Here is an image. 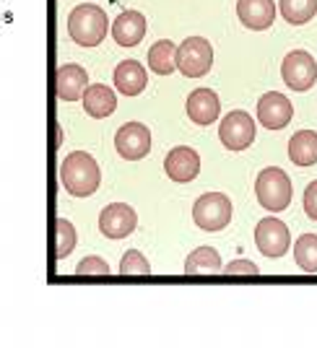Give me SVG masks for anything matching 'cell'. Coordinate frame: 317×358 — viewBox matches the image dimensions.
<instances>
[{
	"instance_id": "ffe728a7",
	"label": "cell",
	"mask_w": 317,
	"mask_h": 358,
	"mask_svg": "<svg viewBox=\"0 0 317 358\" xmlns=\"http://www.w3.org/2000/svg\"><path fill=\"white\" fill-rule=\"evenodd\" d=\"M148 65H151V71L156 76H172L177 71V45L169 42V39L156 42L148 50Z\"/></svg>"
},
{
	"instance_id": "d4e9b609",
	"label": "cell",
	"mask_w": 317,
	"mask_h": 358,
	"mask_svg": "<svg viewBox=\"0 0 317 358\" xmlns=\"http://www.w3.org/2000/svg\"><path fill=\"white\" fill-rule=\"evenodd\" d=\"M120 273L122 275H148L151 273V265L138 250H127L122 262H120Z\"/></svg>"
},
{
	"instance_id": "7a4b0ae2",
	"label": "cell",
	"mask_w": 317,
	"mask_h": 358,
	"mask_svg": "<svg viewBox=\"0 0 317 358\" xmlns=\"http://www.w3.org/2000/svg\"><path fill=\"white\" fill-rule=\"evenodd\" d=\"M107 31V13L99 6H94V3H83L78 8H73L71 18H68V34L73 36L76 45L81 47H97L99 42H104Z\"/></svg>"
},
{
	"instance_id": "4316f807",
	"label": "cell",
	"mask_w": 317,
	"mask_h": 358,
	"mask_svg": "<svg viewBox=\"0 0 317 358\" xmlns=\"http://www.w3.org/2000/svg\"><path fill=\"white\" fill-rule=\"evenodd\" d=\"M302 206H304V213H307L312 221H317V179L315 182H309V187L304 189Z\"/></svg>"
},
{
	"instance_id": "d6986e66",
	"label": "cell",
	"mask_w": 317,
	"mask_h": 358,
	"mask_svg": "<svg viewBox=\"0 0 317 358\" xmlns=\"http://www.w3.org/2000/svg\"><path fill=\"white\" fill-rule=\"evenodd\" d=\"M289 159L297 166H315L317 164V133L315 130H300L289 141Z\"/></svg>"
},
{
	"instance_id": "8fae6325",
	"label": "cell",
	"mask_w": 317,
	"mask_h": 358,
	"mask_svg": "<svg viewBox=\"0 0 317 358\" xmlns=\"http://www.w3.org/2000/svg\"><path fill=\"white\" fill-rule=\"evenodd\" d=\"M291 117H294V107H291L289 99L283 96V94H279V91H268L258 101V120L268 130H281V127H286L291 122Z\"/></svg>"
},
{
	"instance_id": "484cf974",
	"label": "cell",
	"mask_w": 317,
	"mask_h": 358,
	"mask_svg": "<svg viewBox=\"0 0 317 358\" xmlns=\"http://www.w3.org/2000/svg\"><path fill=\"white\" fill-rule=\"evenodd\" d=\"M76 273H81V275H107L112 270H109V265L101 257H86V260L78 262Z\"/></svg>"
},
{
	"instance_id": "2e32d148",
	"label": "cell",
	"mask_w": 317,
	"mask_h": 358,
	"mask_svg": "<svg viewBox=\"0 0 317 358\" xmlns=\"http://www.w3.org/2000/svg\"><path fill=\"white\" fill-rule=\"evenodd\" d=\"M89 86V76L81 65H63L57 68V76H55V91L63 101H76V99L83 96V91Z\"/></svg>"
},
{
	"instance_id": "44dd1931",
	"label": "cell",
	"mask_w": 317,
	"mask_h": 358,
	"mask_svg": "<svg viewBox=\"0 0 317 358\" xmlns=\"http://www.w3.org/2000/svg\"><path fill=\"white\" fill-rule=\"evenodd\" d=\"M185 273L190 275H211V273H221V257L213 247H200V250L190 252V257L185 260Z\"/></svg>"
},
{
	"instance_id": "6da1fadb",
	"label": "cell",
	"mask_w": 317,
	"mask_h": 358,
	"mask_svg": "<svg viewBox=\"0 0 317 358\" xmlns=\"http://www.w3.org/2000/svg\"><path fill=\"white\" fill-rule=\"evenodd\" d=\"M60 182H63V187L76 197L94 195L101 182L99 164L94 162L91 153L73 151L71 156H65V162L60 164Z\"/></svg>"
},
{
	"instance_id": "9a60e30c",
	"label": "cell",
	"mask_w": 317,
	"mask_h": 358,
	"mask_svg": "<svg viewBox=\"0 0 317 358\" xmlns=\"http://www.w3.org/2000/svg\"><path fill=\"white\" fill-rule=\"evenodd\" d=\"M218 112H221V104H218L216 91L195 89L190 96H188V117H190L195 125L206 127V125H211V122H216Z\"/></svg>"
},
{
	"instance_id": "8992f818",
	"label": "cell",
	"mask_w": 317,
	"mask_h": 358,
	"mask_svg": "<svg viewBox=\"0 0 317 358\" xmlns=\"http://www.w3.org/2000/svg\"><path fill=\"white\" fill-rule=\"evenodd\" d=\"M218 141L227 145L229 151H245L255 141V120L247 115L245 109L229 112L221 125H218Z\"/></svg>"
},
{
	"instance_id": "ac0fdd59",
	"label": "cell",
	"mask_w": 317,
	"mask_h": 358,
	"mask_svg": "<svg viewBox=\"0 0 317 358\" xmlns=\"http://www.w3.org/2000/svg\"><path fill=\"white\" fill-rule=\"evenodd\" d=\"M81 99H83L86 115L97 117V120H104V117H109L115 109H118V96H115V91L107 89V86H101V83H91V86H86Z\"/></svg>"
},
{
	"instance_id": "277c9868",
	"label": "cell",
	"mask_w": 317,
	"mask_h": 358,
	"mask_svg": "<svg viewBox=\"0 0 317 358\" xmlns=\"http://www.w3.org/2000/svg\"><path fill=\"white\" fill-rule=\"evenodd\" d=\"M192 221L203 231H221L232 221V200L224 192H206L192 206Z\"/></svg>"
},
{
	"instance_id": "603a6c76",
	"label": "cell",
	"mask_w": 317,
	"mask_h": 358,
	"mask_svg": "<svg viewBox=\"0 0 317 358\" xmlns=\"http://www.w3.org/2000/svg\"><path fill=\"white\" fill-rule=\"evenodd\" d=\"M294 260L302 270L317 273V236L315 234H302L294 244Z\"/></svg>"
},
{
	"instance_id": "9c48e42d",
	"label": "cell",
	"mask_w": 317,
	"mask_h": 358,
	"mask_svg": "<svg viewBox=\"0 0 317 358\" xmlns=\"http://www.w3.org/2000/svg\"><path fill=\"white\" fill-rule=\"evenodd\" d=\"M138 226V215L136 210L125 203H112L101 210L99 215V231L107 236V239H125L136 231Z\"/></svg>"
},
{
	"instance_id": "30bf717a",
	"label": "cell",
	"mask_w": 317,
	"mask_h": 358,
	"mask_svg": "<svg viewBox=\"0 0 317 358\" xmlns=\"http://www.w3.org/2000/svg\"><path fill=\"white\" fill-rule=\"evenodd\" d=\"M115 148L122 159L127 162H138L143 159L146 153L151 151V133L148 127L141 125V122H127L118 130L115 135Z\"/></svg>"
},
{
	"instance_id": "52a82bcc",
	"label": "cell",
	"mask_w": 317,
	"mask_h": 358,
	"mask_svg": "<svg viewBox=\"0 0 317 358\" xmlns=\"http://www.w3.org/2000/svg\"><path fill=\"white\" fill-rule=\"evenodd\" d=\"M281 76H283V83L294 91H309L315 86V78H317V63L315 57L304 50H294L283 57V65H281Z\"/></svg>"
},
{
	"instance_id": "83f0119b",
	"label": "cell",
	"mask_w": 317,
	"mask_h": 358,
	"mask_svg": "<svg viewBox=\"0 0 317 358\" xmlns=\"http://www.w3.org/2000/svg\"><path fill=\"white\" fill-rule=\"evenodd\" d=\"M224 273H229V275H258L260 270H258V265L250 260H234V262H229Z\"/></svg>"
},
{
	"instance_id": "5b68a950",
	"label": "cell",
	"mask_w": 317,
	"mask_h": 358,
	"mask_svg": "<svg viewBox=\"0 0 317 358\" xmlns=\"http://www.w3.org/2000/svg\"><path fill=\"white\" fill-rule=\"evenodd\" d=\"M213 65V47L203 36H190L177 47V68L188 78H200L206 76Z\"/></svg>"
},
{
	"instance_id": "e0dca14e",
	"label": "cell",
	"mask_w": 317,
	"mask_h": 358,
	"mask_svg": "<svg viewBox=\"0 0 317 358\" xmlns=\"http://www.w3.org/2000/svg\"><path fill=\"white\" fill-rule=\"evenodd\" d=\"M146 83H148V76H146V68L138 60H122L115 68V86H118L120 94L138 96L146 89Z\"/></svg>"
},
{
	"instance_id": "4fadbf2b",
	"label": "cell",
	"mask_w": 317,
	"mask_h": 358,
	"mask_svg": "<svg viewBox=\"0 0 317 358\" xmlns=\"http://www.w3.org/2000/svg\"><path fill=\"white\" fill-rule=\"evenodd\" d=\"M237 16L242 27L253 31H265L271 29L276 18V3L273 0H237Z\"/></svg>"
},
{
	"instance_id": "7c38bea8",
	"label": "cell",
	"mask_w": 317,
	"mask_h": 358,
	"mask_svg": "<svg viewBox=\"0 0 317 358\" xmlns=\"http://www.w3.org/2000/svg\"><path fill=\"white\" fill-rule=\"evenodd\" d=\"M164 171L174 182H192L200 174V156L188 145H177V148L167 153Z\"/></svg>"
},
{
	"instance_id": "3957f363",
	"label": "cell",
	"mask_w": 317,
	"mask_h": 358,
	"mask_svg": "<svg viewBox=\"0 0 317 358\" xmlns=\"http://www.w3.org/2000/svg\"><path fill=\"white\" fill-rule=\"evenodd\" d=\"M255 195L258 203L271 210V213H281L291 203V179L289 174L279 166H268L258 174L255 179Z\"/></svg>"
},
{
	"instance_id": "cb8c5ba5",
	"label": "cell",
	"mask_w": 317,
	"mask_h": 358,
	"mask_svg": "<svg viewBox=\"0 0 317 358\" xmlns=\"http://www.w3.org/2000/svg\"><path fill=\"white\" fill-rule=\"evenodd\" d=\"M55 229H57V260H65L73 250H76V242H78V234H76V226L68 221V218H57L55 221Z\"/></svg>"
},
{
	"instance_id": "ba28073f",
	"label": "cell",
	"mask_w": 317,
	"mask_h": 358,
	"mask_svg": "<svg viewBox=\"0 0 317 358\" xmlns=\"http://www.w3.org/2000/svg\"><path fill=\"white\" fill-rule=\"evenodd\" d=\"M255 244L265 257H283L291 244V234L279 218H263L255 229Z\"/></svg>"
},
{
	"instance_id": "7402d4cb",
	"label": "cell",
	"mask_w": 317,
	"mask_h": 358,
	"mask_svg": "<svg viewBox=\"0 0 317 358\" xmlns=\"http://www.w3.org/2000/svg\"><path fill=\"white\" fill-rule=\"evenodd\" d=\"M279 8H281L283 21H289L294 27H302V24H307V21L315 18L317 0H281Z\"/></svg>"
},
{
	"instance_id": "5bb4252c",
	"label": "cell",
	"mask_w": 317,
	"mask_h": 358,
	"mask_svg": "<svg viewBox=\"0 0 317 358\" xmlns=\"http://www.w3.org/2000/svg\"><path fill=\"white\" fill-rule=\"evenodd\" d=\"M112 36L120 47H136L146 36V18L138 10H122L112 21Z\"/></svg>"
}]
</instances>
